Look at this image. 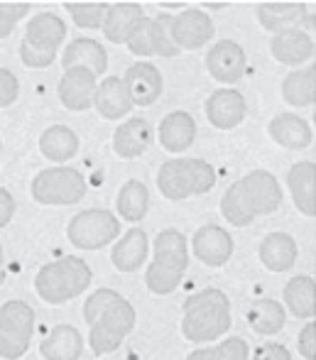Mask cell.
Instances as JSON below:
<instances>
[{
	"label": "cell",
	"instance_id": "obj_1",
	"mask_svg": "<svg viewBox=\"0 0 316 360\" xmlns=\"http://www.w3.org/2000/svg\"><path fill=\"white\" fill-rule=\"evenodd\" d=\"M84 319L89 321V343L96 356H108L130 336L137 314L125 297L113 289H96L84 304Z\"/></svg>",
	"mask_w": 316,
	"mask_h": 360
},
{
	"label": "cell",
	"instance_id": "obj_2",
	"mask_svg": "<svg viewBox=\"0 0 316 360\" xmlns=\"http://www.w3.org/2000/svg\"><path fill=\"white\" fill-rule=\"evenodd\" d=\"M231 328V302L221 289L206 287L184 302L182 333L191 343H208Z\"/></svg>",
	"mask_w": 316,
	"mask_h": 360
},
{
	"label": "cell",
	"instance_id": "obj_3",
	"mask_svg": "<svg viewBox=\"0 0 316 360\" xmlns=\"http://www.w3.org/2000/svg\"><path fill=\"white\" fill-rule=\"evenodd\" d=\"M189 267V243L182 231L167 228L155 238V255L147 267V289L157 297L172 294L182 285Z\"/></svg>",
	"mask_w": 316,
	"mask_h": 360
},
{
	"label": "cell",
	"instance_id": "obj_4",
	"mask_svg": "<svg viewBox=\"0 0 316 360\" xmlns=\"http://www.w3.org/2000/svg\"><path fill=\"white\" fill-rule=\"evenodd\" d=\"M91 285V267L81 257H59L47 262L34 277V289L47 304H64Z\"/></svg>",
	"mask_w": 316,
	"mask_h": 360
},
{
	"label": "cell",
	"instance_id": "obj_5",
	"mask_svg": "<svg viewBox=\"0 0 316 360\" xmlns=\"http://www.w3.org/2000/svg\"><path fill=\"white\" fill-rule=\"evenodd\" d=\"M216 184V172L208 162L177 157L160 167L157 172V189L170 201L189 199L194 194H206Z\"/></svg>",
	"mask_w": 316,
	"mask_h": 360
},
{
	"label": "cell",
	"instance_id": "obj_6",
	"mask_svg": "<svg viewBox=\"0 0 316 360\" xmlns=\"http://www.w3.org/2000/svg\"><path fill=\"white\" fill-rule=\"evenodd\" d=\"M34 333V309L10 299L0 307V358L18 360L27 353Z\"/></svg>",
	"mask_w": 316,
	"mask_h": 360
},
{
	"label": "cell",
	"instance_id": "obj_7",
	"mask_svg": "<svg viewBox=\"0 0 316 360\" xmlns=\"http://www.w3.org/2000/svg\"><path fill=\"white\" fill-rule=\"evenodd\" d=\"M86 194V179L74 167H49L32 179V199L44 206H71Z\"/></svg>",
	"mask_w": 316,
	"mask_h": 360
},
{
	"label": "cell",
	"instance_id": "obj_8",
	"mask_svg": "<svg viewBox=\"0 0 316 360\" xmlns=\"http://www.w3.org/2000/svg\"><path fill=\"white\" fill-rule=\"evenodd\" d=\"M120 233V221L110 211L89 209L81 211L69 221L66 236L69 243L79 250H99L113 243Z\"/></svg>",
	"mask_w": 316,
	"mask_h": 360
},
{
	"label": "cell",
	"instance_id": "obj_9",
	"mask_svg": "<svg viewBox=\"0 0 316 360\" xmlns=\"http://www.w3.org/2000/svg\"><path fill=\"white\" fill-rule=\"evenodd\" d=\"M213 20L198 8H187L179 15H172V39L182 49H198L213 37Z\"/></svg>",
	"mask_w": 316,
	"mask_h": 360
},
{
	"label": "cell",
	"instance_id": "obj_10",
	"mask_svg": "<svg viewBox=\"0 0 316 360\" xmlns=\"http://www.w3.org/2000/svg\"><path fill=\"white\" fill-rule=\"evenodd\" d=\"M258 20L267 32L279 34L289 30L314 27V18L304 3H263L258 8Z\"/></svg>",
	"mask_w": 316,
	"mask_h": 360
},
{
	"label": "cell",
	"instance_id": "obj_11",
	"mask_svg": "<svg viewBox=\"0 0 316 360\" xmlns=\"http://www.w3.org/2000/svg\"><path fill=\"white\" fill-rule=\"evenodd\" d=\"M241 186L255 216L272 214V211H277L279 204H282V186L274 179V174H270V172H265V169L248 172L241 179Z\"/></svg>",
	"mask_w": 316,
	"mask_h": 360
},
{
	"label": "cell",
	"instance_id": "obj_12",
	"mask_svg": "<svg viewBox=\"0 0 316 360\" xmlns=\"http://www.w3.org/2000/svg\"><path fill=\"white\" fill-rule=\"evenodd\" d=\"M206 69L221 84H236L246 74V52L233 39H221L208 49Z\"/></svg>",
	"mask_w": 316,
	"mask_h": 360
},
{
	"label": "cell",
	"instance_id": "obj_13",
	"mask_svg": "<svg viewBox=\"0 0 316 360\" xmlns=\"http://www.w3.org/2000/svg\"><path fill=\"white\" fill-rule=\"evenodd\" d=\"M194 255L208 267H221L233 255V238L221 226H201L194 233Z\"/></svg>",
	"mask_w": 316,
	"mask_h": 360
},
{
	"label": "cell",
	"instance_id": "obj_14",
	"mask_svg": "<svg viewBox=\"0 0 316 360\" xmlns=\"http://www.w3.org/2000/svg\"><path fill=\"white\" fill-rule=\"evenodd\" d=\"M246 110V98L236 89H218L206 101V118L218 130H233L236 125H241Z\"/></svg>",
	"mask_w": 316,
	"mask_h": 360
},
{
	"label": "cell",
	"instance_id": "obj_15",
	"mask_svg": "<svg viewBox=\"0 0 316 360\" xmlns=\"http://www.w3.org/2000/svg\"><path fill=\"white\" fill-rule=\"evenodd\" d=\"M64 37H66L64 20L54 13H39L27 22L23 42L27 44L30 49H34V52L57 54V49H59V44L64 42Z\"/></svg>",
	"mask_w": 316,
	"mask_h": 360
},
{
	"label": "cell",
	"instance_id": "obj_16",
	"mask_svg": "<svg viewBox=\"0 0 316 360\" xmlns=\"http://www.w3.org/2000/svg\"><path fill=\"white\" fill-rule=\"evenodd\" d=\"M123 81L127 86L132 105L147 108V105L157 103V98L162 96V74L150 62H137L132 67H127Z\"/></svg>",
	"mask_w": 316,
	"mask_h": 360
},
{
	"label": "cell",
	"instance_id": "obj_17",
	"mask_svg": "<svg viewBox=\"0 0 316 360\" xmlns=\"http://www.w3.org/2000/svg\"><path fill=\"white\" fill-rule=\"evenodd\" d=\"M96 76L89 69H66L59 81V98L69 110H89L94 105Z\"/></svg>",
	"mask_w": 316,
	"mask_h": 360
},
{
	"label": "cell",
	"instance_id": "obj_18",
	"mask_svg": "<svg viewBox=\"0 0 316 360\" xmlns=\"http://www.w3.org/2000/svg\"><path fill=\"white\" fill-rule=\"evenodd\" d=\"M152 125L145 118H130L123 125H118L113 133V150L120 160H135L145 155L147 147L152 145Z\"/></svg>",
	"mask_w": 316,
	"mask_h": 360
},
{
	"label": "cell",
	"instance_id": "obj_19",
	"mask_svg": "<svg viewBox=\"0 0 316 360\" xmlns=\"http://www.w3.org/2000/svg\"><path fill=\"white\" fill-rule=\"evenodd\" d=\"M62 67L66 69H89L94 76L106 74L108 69V54L96 39L79 37L64 49L62 54Z\"/></svg>",
	"mask_w": 316,
	"mask_h": 360
},
{
	"label": "cell",
	"instance_id": "obj_20",
	"mask_svg": "<svg viewBox=\"0 0 316 360\" xmlns=\"http://www.w3.org/2000/svg\"><path fill=\"white\" fill-rule=\"evenodd\" d=\"M94 105L106 120H118L130 113L132 101H130V94H127L125 81L118 79V76H108V79L101 81V84L96 86Z\"/></svg>",
	"mask_w": 316,
	"mask_h": 360
},
{
	"label": "cell",
	"instance_id": "obj_21",
	"mask_svg": "<svg viewBox=\"0 0 316 360\" xmlns=\"http://www.w3.org/2000/svg\"><path fill=\"white\" fill-rule=\"evenodd\" d=\"M292 201L304 216H316V167L314 162H297L287 172Z\"/></svg>",
	"mask_w": 316,
	"mask_h": 360
},
{
	"label": "cell",
	"instance_id": "obj_22",
	"mask_svg": "<svg viewBox=\"0 0 316 360\" xmlns=\"http://www.w3.org/2000/svg\"><path fill=\"white\" fill-rule=\"evenodd\" d=\"M267 133L274 143L287 147V150H304V147L312 145V140H314V133H312V128H309V123L294 113L274 115L267 125Z\"/></svg>",
	"mask_w": 316,
	"mask_h": 360
},
{
	"label": "cell",
	"instance_id": "obj_23",
	"mask_svg": "<svg viewBox=\"0 0 316 360\" xmlns=\"http://www.w3.org/2000/svg\"><path fill=\"white\" fill-rule=\"evenodd\" d=\"M270 52L279 64H302L314 57V39L304 30H289V32H279L270 42Z\"/></svg>",
	"mask_w": 316,
	"mask_h": 360
},
{
	"label": "cell",
	"instance_id": "obj_24",
	"mask_svg": "<svg viewBox=\"0 0 316 360\" xmlns=\"http://www.w3.org/2000/svg\"><path fill=\"white\" fill-rule=\"evenodd\" d=\"M39 351L47 360H79L84 353V338L79 328H74L71 323H57L42 338Z\"/></svg>",
	"mask_w": 316,
	"mask_h": 360
},
{
	"label": "cell",
	"instance_id": "obj_25",
	"mask_svg": "<svg viewBox=\"0 0 316 360\" xmlns=\"http://www.w3.org/2000/svg\"><path fill=\"white\" fill-rule=\"evenodd\" d=\"M157 135H160V143L165 150L184 152L196 140V123L187 110H175V113H167L162 118Z\"/></svg>",
	"mask_w": 316,
	"mask_h": 360
},
{
	"label": "cell",
	"instance_id": "obj_26",
	"mask_svg": "<svg viewBox=\"0 0 316 360\" xmlns=\"http://www.w3.org/2000/svg\"><path fill=\"white\" fill-rule=\"evenodd\" d=\"M147 250H150V240H147V233L140 228H132L127 231L115 248L110 250V262L115 265V270L120 272H135L145 265Z\"/></svg>",
	"mask_w": 316,
	"mask_h": 360
},
{
	"label": "cell",
	"instance_id": "obj_27",
	"mask_svg": "<svg viewBox=\"0 0 316 360\" xmlns=\"http://www.w3.org/2000/svg\"><path fill=\"white\" fill-rule=\"evenodd\" d=\"M260 260L267 270L287 272L297 262V243L287 233H270L260 243Z\"/></svg>",
	"mask_w": 316,
	"mask_h": 360
},
{
	"label": "cell",
	"instance_id": "obj_28",
	"mask_svg": "<svg viewBox=\"0 0 316 360\" xmlns=\"http://www.w3.org/2000/svg\"><path fill=\"white\" fill-rule=\"evenodd\" d=\"M145 18L142 8L137 3H113L108 5V13L103 20V34L108 42L113 44H125L130 30L137 25V20Z\"/></svg>",
	"mask_w": 316,
	"mask_h": 360
},
{
	"label": "cell",
	"instance_id": "obj_29",
	"mask_svg": "<svg viewBox=\"0 0 316 360\" xmlns=\"http://www.w3.org/2000/svg\"><path fill=\"white\" fill-rule=\"evenodd\" d=\"M284 304L297 319H312L316 311V282L314 277L299 275L284 285Z\"/></svg>",
	"mask_w": 316,
	"mask_h": 360
},
{
	"label": "cell",
	"instance_id": "obj_30",
	"mask_svg": "<svg viewBox=\"0 0 316 360\" xmlns=\"http://www.w3.org/2000/svg\"><path fill=\"white\" fill-rule=\"evenodd\" d=\"M39 150L52 162H69L79 152V138L69 125H52L39 138Z\"/></svg>",
	"mask_w": 316,
	"mask_h": 360
},
{
	"label": "cell",
	"instance_id": "obj_31",
	"mask_svg": "<svg viewBox=\"0 0 316 360\" xmlns=\"http://www.w3.org/2000/svg\"><path fill=\"white\" fill-rule=\"evenodd\" d=\"M248 321H251L255 333L263 336H272L279 333L287 323V311L279 302L274 299H258L251 309H248Z\"/></svg>",
	"mask_w": 316,
	"mask_h": 360
},
{
	"label": "cell",
	"instance_id": "obj_32",
	"mask_svg": "<svg viewBox=\"0 0 316 360\" xmlns=\"http://www.w3.org/2000/svg\"><path fill=\"white\" fill-rule=\"evenodd\" d=\"M282 98L294 108H307L314 103L316 98V69L314 64L302 72L287 74V79L282 81Z\"/></svg>",
	"mask_w": 316,
	"mask_h": 360
},
{
	"label": "cell",
	"instance_id": "obj_33",
	"mask_svg": "<svg viewBox=\"0 0 316 360\" xmlns=\"http://www.w3.org/2000/svg\"><path fill=\"white\" fill-rule=\"evenodd\" d=\"M147 206H150V191L142 181L130 179L120 186L118 191V214L130 223L142 221L147 214Z\"/></svg>",
	"mask_w": 316,
	"mask_h": 360
},
{
	"label": "cell",
	"instance_id": "obj_34",
	"mask_svg": "<svg viewBox=\"0 0 316 360\" xmlns=\"http://www.w3.org/2000/svg\"><path fill=\"white\" fill-rule=\"evenodd\" d=\"M221 214L231 226H238V228L253 223L255 214H253L251 204H248L246 194H243L241 181H236V184H231L226 189V194H223V199H221Z\"/></svg>",
	"mask_w": 316,
	"mask_h": 360
},
{
	"label": "cell",
	"instance_id": "obj_35",
	"mask_svg": "<svg viewBox=\"0 0 316 360\" xmlns=\"http://www.w3.org/2000/svg\"><path fill=\"white\" fill-rule=\"evenodd\" d=\"M187 360H251V348L243 338H226L216 348H198Z\"/></svg>",
	"mask_w": 316,
	"mask_h": 360
},
{
	"label": "cell",
	"instance_id": "obj_36",
	"mask_svg": "<svg viewBox=\"0 0 316 360\" xmlns=\"http://www.w3.org/2000/svg\"><path fill=\"white\" fill-rule=\"evenodd\" d=\"M110 3H64L66 13L81 30H99L103 27L106 13Z\"/></svg>",
	"mask_w": 316,
	"mask_h": 360
},
{
	"label": "cell",
	"instance_id": "obj_37",
	"mask_svg": "<svg viewBox=\"0 0 316 360\" xmlns=\"http://www.w3.org/2000/svg\"><path fill=\"white\" fill-rule=\"evenodd\" d=\"M152 54L157 57H177L179 47L172 39V15L162 13L152 18Z\"/></svg>",
	"mask_w": 316,
	"mask_h": 360
},
{
	"label": "cell",
	"instance_id": "obj_38",
	"mask_svg": "<svg viewBox=\"0 0 316 360\" xmlns=\"http://www.w3.org/2000/svg\"><path fill=\"white\" fill-rule=\"evenodd\" d=\"M125 44L137 57H152V18L145 15V18L137 20V25L127 34Z\"/></svg>",
	"mask_w": 316,
	"mask_h": 360
},
{
	"label": "cell",
	"instance_id": "obj_39",
	"mask_svg": "<svg viewBox=\"0 0 316 360\" xmlns=\"http://www.w3.org/2000/svg\"><path fill=\"white\" fill-rule=\"evenodd\" d=\"M30 13V3H0V39L10 37L15 25Z\"/></svg>",
	"mask_w": 316,
	"mask_h": 360
},
{
	"label": "cell",
	"instance_id": "obj_40",
	"mask_svg": "<svg viewBox=\"0 0 316 360\" xmlns=\"http://www.w3.org/2000/svg\"><path fill=\"white\" fill-rule=\"evenodd\" d=\"M20 96V84L18 76L8 69H0V108H8L18 101Z\"/></svg>",
	"mask_w": 316,
	"mask_h": 360
},
{
	"label": "cell",
	"instance_id": "obj_41",
	"mask_svg": "<svg viewBox=\"0 0 316 360\" xmlns=\"http://www.w3.org/2000/svg\"><path fill=\"white\" fill-rule=\"evenodd\" d=\"M20 59H23L25 67L30 69H44L49 67V64L57 59V54H44V52H34V49H30L27 44H20Z\"/></svg>",
	"mask_w": 316,
	"mask_h": 360
},
{
	"label": "cell",
	"instance_id": "obj_42",
	"mask_svg": "<svg viewBox=\"0 0 316 360\" xmlns=\"http://www.w3.org/2000/svg\"><path fill=\"white\" fill-rule=\"evenodd\" d=\"M253 360H292V353L282 343H263L260 348H255Z\"/></svg>",
	"mask_w": 316,
	"mask_h": 360
},
{
	"label": "cell",
	"instance_id": "obj_43",
	"mask_svg": "<svg viewBox=\"0 0 316 360\" xmlns=\"http://www.w3.org/2000/svg\"><path fill=\"white\" fill-rule=\"evenodd\" d=\"M299 353L307 360H316V323H307L299 331Z\"/></svg>",
	"mask_w": 316,
	"mask_h": 360
},
{
	"label": "cell",
	"instance_id": "obj_44",
	"mask_svg": "<svg viewBox=\"0 0 316 360\" xmlns=\"http://www.w3.org/2000/svg\"><path fill=\"white\" fill-rule=\"evenodd\" d=\"M15 216V199L10 196L8 189L0 186V228H5Z\"/></svg>",
	"mask_w": 316,
	"mask_h": 360
},
{
	"label": "cell",
	"instance_id": "obj_45",
	"mask_svg": "<svg viewBox=\"0 0 316 360\" xmlns=\"http://www.w3.org/2000/svg\"><path fill=\"white\" fill-rule=\"evenodd\" d=\"M5 282V265H3V248H0V285Z\"/></svg>",
	"mask_w": 316,
	"mask_h": 360
},
{
	"label": "cell",
	"instance_id": "obj_46",
	"mask_svg": "<svg viewBox=\"0 0 316 360\" xmlns=\"http://www.w3.org/2000/svg\"><path fill=\"white\" fill-rule=\"evenodd\" d=\"M0 147H3V143H0Z\"/></svg>",
	"mask_w": 316,
	"mask_h": 360
}]
</instances>
